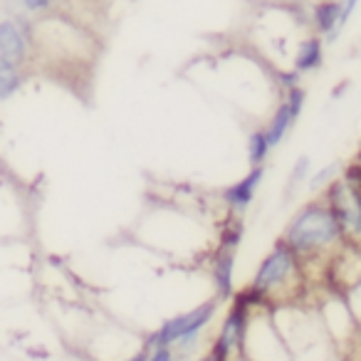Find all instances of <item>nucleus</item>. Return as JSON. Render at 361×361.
<instances>
[{"label": "nucleus", "mask_w": 361, "mask_h": 361, "mask_svg": "<svg viewBox=\"0 0 361 361\" xmlns=\"http://www.w3.org/2000/svg\"><path fill=\"white\" fill-rule=\"evenodd\" d=\"M243 361H292L290 349L282 341L280 331L275 329V322L267 307H255L247 322L245 341L240 351Z\"/></svg>", "instance_id": "5"}, {"label": "nucleus", "mask_w": 361, "mask_h": 361, "mask_svg": "<svg viewBox=\"0 0 361 361\" xmlns=\"http://www.w3.org/2000/svg\"><path fill=\"white\" fill-rule=\"evenodd\" d=\"M193 361H228V359H223V356H218L213 349H206V351H201V354H198Z\"/></svg>", "instance_id": "21"}, {"label": "nucleus", "mask_w": 361, "mask_h": 361, "mask_svg": "<svg viewBox=\"0 0 361 361\" xmlns=\"http://www.w3.org/2000/svg\"><path fill=\"white\" fill-rule=\"evenodd\" d=\"M245 149H247V161H250V166L267 164V159H270V154H272V146H270V141H267L262 126H257V129H252L250 134H247Z\"/></svg>", "instance_id": "14"}, {"label": "nucleus", "mask_w": 361, "mask_h": 361, "mask_svg": "<svg viewBox=\"0 0 361 361\" xmlns=\"http://www.w3.org/2000/svg\"><path fill=\"white\" fill-rule=\"evenodd\" d=\"M314 35H319L324 42H334L339 37V0H317L310 13Z\"/></svg>", "instance_id": "10"}, {"label": "nucleus", "mask_w": 361, "mask_h": 361, "mask_svg": "<svg viewBox=\"0 0 361 361\" xmlns=\"http://www.w3.org/2000/svg\"><path fill=\"white\" fill-rule=\"evenodd\" d=\"M359 8V0H339V27L344 30L346 23L351 20V16L356 13Z\"/></svg>", "instance_id": "20"}, {"label": "nucleus", "mask_w": 361, "mask_h": 361, "mask_svg": "<svg viewBox=\"0 0 361 361\" xmlns=\"http://www.w3.org/2000/svg\"><path fill=\"white\" fill-rule=\"evenodd\" d=\"M292 65H295L292 70H297L300 75L322 70V65H324V40L314 32L302 37L295 55H292Z\"/></svg>", "instance_id": "11"}, {"label": "nucleus", "mask_w": 361, "mask_h": 361, "mask_svg": "<svg viewBox=\"0 0 361 361\" xmlns=\"http://www.w3.org/2000/svg\"><path fill=\"white\" fill-rule=\"evenodd\" d=\"M0 60L25 70L35 60V20L25 13L0 18Z\"/></svg>", "instance_id": "7"}, {"label": "nucleus", "mask_w": 361, "mask_h": 361, "mask_svg": "<svg viewBox=\"0 0 361 361\" xmlns=\"http://www.w3.org/2000/svg\"><path fill=\"white\" fill-rule=\"evenodd\" d=\"M356 193V208H359V216H361V188L359 191H354Z\"/></svg>", "instance_id": "23"}, {"label": "nucleus", "mask_w": 361, "mask_h": 361, "mask_svg": "<svg viewBox=\"0 0 361 361\" xmlns=\"http://www.w3.org/2000/svg\"><path fill=\"white\" fill-rule=\"evenodd\" d=\"M27 82V70L25 67H18L13 62L0 60V104L3 102H11L18 92L25 87Z\"/></svg>", "instance_id": "12"}, {"label": "nucleus", "mask_w": 361, "mask_h": 361, "mask_svg": "<svg viewBox=\"0 0 361 361\" xmlns=\"http://www.w3.org/2000/svg\"><path fill=\"white\" fill-rule=\"evenodd\" d=\"M146 361H186L173 351V346H154L146 349Z\"/></svg>", "instance_id": "18"}, {"label": "nucleus", "mask_w": 361, "mask_h": 361, "mask_svg": "<svg viewBox=\"0 0 361 361\" xmlns=\"http://www.w3.org/2000/svg\"><path fill=\"white\" fill-rule=\"evenodd\" d=\"M280 240L300 257L307 272L312 267H319L322 285H324L326 260L346 243L334 213L329 211V206L319 196H314L312 201H307L305 206H300L292 213Z\"/></svg>", "instance_id": "1"}, {"label": "nucleus", "mask_w": 361, "mask_h": 361, "mask_svg": "<svg viewBox=\"0 0 361 361\" xmlns=\"http://www.w3.org/2000/svg\"><path fill=\"white\" fill-rule=\"evenodd\" d=\"M265 173L267 166H250V171L243 178H238L235 183L223 188V203H226L231 216H245L247 208L255 203V196L260 191L262 180H265Z\"/></svg>", "instance_id": "9"}, {"label": "nucleus", "mask_w": 361, "mask_h": 361, "mask_svg": "<svg viewBox=\"0 0 361 361\" xmlns=\"http://www.w3.org/2000/svg\"><path fill=\"white\" fill-rule=\"evenodd\" d=\"M245 238V226H243L240 216H228L223 223L221 238H218L216 247L211 252L208 260V272H211V282L216 297L221 302H231L233 295L238 292L235 287V262H238V250L240 243Z\"/></svg>", "instance_id": "4"}, {"label": "nucleus", "mask_w": 361, "mask_h": 361, "mask_svg": "<svg viewBox=\"0 0 361 361\" xmlns=\"http://www.w3.org/2000/svg\"><path fill=\"white\" fill-rule=\"evenodd\" d=\"M341 297H344L346 307H349L351 317H354V322L359 324L361 329V280H356L354 285L349 287L346 292H341Z\"/></svg>", "instance_id": "17"}, {"label": "nucleus", "mask_w": 361, "mask_h": 361, "mask_svg": "<svg viewBox=\"0 0 361 361\" xmlns=\"http://www.w3.org/2000/svg\"><path fill=\"white\" fill-rule=\"evenodd\" d=\"M310 176H312V159L310 156H297V161L292 164L290 176H287V183H285V201H292V198L307 186Z\"/></svg>", "instance_id": "13"}, {"label": "nucleus", "mask_w": 361, "mask_h": 361, "mask_svg": "<svg viewBox=\"0 0 361 361\" xmlns=\"http://www.w3.org/2000/svg\"><path fill=\"white\" fill-rule=\"evenodd\" d=\"M277 82H280L282 90H295V87H302V75L297 70H282L277 72Z\"/></svg>", "instance_id": "19"}, {"label": "nucleus", "mask_w": 361, "mask_h": 361, "mask_svg": "<svg viewBox=\"0 0 361 361\" xmlns=\"http://www.w3.org/2000/svg\"><path fill=\"white\" fill-rule=\"evenodd\" d=\"M121 361H146V349H141V346H139L134 354L126 356V359H121Z\"/></svg>", "instance_id": "22"}, {"label": "nucleus", "mask_w": 361, "mask_h": 361, "mask_svg": "<svg viewBox=\"0 0 361 361\" xmlns=\"http://www.w3.org/2000/svg\"><path fill=\"white\" fill-rule=\"evenodd\" d=\"M226 302L218 297L201 302L186 312H178L173 317H166L154 331L144 336L141 349H154V346H173V351L180 359L193 361L203 351V336L216 322L218 312Z\"/></svg>", "instance_id": "3"}, {"label": "nucleus", "mask_w": 361, "mask_h": 361, "mask_svg": "<svg viewBox=\"0 0 361 361\" xmlns=\"http://www.w3.org/2000/svg\"><path fill=\"white\" fill-rule=\"evenodd\" d=\"M341 176V166L336 164H326V166H322L319 171H314V173L310 176V180H307V188H310V193L312 196H319L322 191H324L326 186H331L336 178Z\"/></svg>", "instance_id": "15"}, {"label": "nucleus", "mask_w": 361, "mask_h": 361, "mask_svg": "<svg viewBox=\"0 0 361 361\" xmlns=\"http://www.w3.org/2000/svg\"><path fill=\"white\" fill-rule=\"evenodd\" d=\"M18 6H20V13L37 20V18H45L55 11L57 0H18Z\"/></svg>", "instance_id": "16"}, {"label": "nucleus", "mask_w": 361, "mask_h": 361, "mask_svg": "<svg viewBox=\"0 0 361 361\" xmlns=\"http://www.w3.org/2000/svg\"><path fill=\"white\" fill-rule=\"evenodd\" d=\"M255 310L247 295L243 290H238L233 295V300L228 302V310L223 314L221 324L216 326V334H213L208 349H213L218 356L228 361H238L243 351V341H245V331H247V322L250 314Z\"/></svg>", "instance_id": "6"}, {"label": "nucleus", "mask_w": 361, "mask_h": 361, "mask_svg": "<svg viewBox=\"0 0 361 361\" xmlns=\"http://www.w3.org/2000/svg\"><path fill=\"white\" fill-rule=\"evenodd\" d=\"M307 285H310V277L302 260L285 243L277 240L272 250L260 260L252 280L240 290L255 307L272 310L280 305L302 302L307 297Z\"/></svg>", "instance_id": "2"}, {"label": "nucleus", "mask_w": 361, "mask_h": 361, "mask_svg": "<svg viewBox=\"0 0 361 361\" xmlns=\"http://www.w3.org/2000/svg\"><path fill=\"white\" fill-rule=\"evenodd\" d=\"M305 104H307L305 87H295V90H287L285 92V99H282L280 104L275 106L270 121L262 126L272 149H277V146H280L282 141L290 136V131L295 129V124L300 121L302 111H305Z\"/></svg>", "instance_id": "8"}]
</instances>
